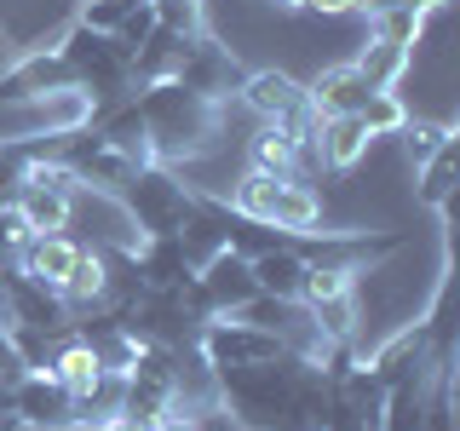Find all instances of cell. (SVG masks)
Wrapping results in <instances>:
<instances>
[{"mask_svg": "<svg viewBox=\"0 0 460 431\" xmlns=\"http://www.w3.org/2000/svg\"><path fill=\"white\" fill-rule=\"evenodd\" d=\"M392 138H402L409 162H426L438 144H449V138H455V121H420V115H409V121H402Z\"/></svg>", "mask_w": 460, "mask_h": 431, "instance_id": "obj_18", "label": "cell"}, {"mask_svg": "<svg viewBox=\"0 0 460 431\" xmlns=\"http://www.w3.org/2000/svg\"><path fill=\"white\" fill-rule=\"evenodd\" d=\"M47 431H104V426H93V420H81V414H75V420H58V426H47Z\"/></svg>", "mask_w": 460, "mask_h": 431, "instance_id": "obj_22", "label": "cell"}, {"mask_svg": "<svg viewBox=\"0 0 460 431\" xmlns=\"http://www.w3.org/2000/svg\"><path fill=\"white\" fill-rule=\"evenodd\" d=\"M69 236L81 248H98V253H138L144 248V236H138L133 213L121 207V196L93 190V184H75V196H69Z\"/></svg>", "mask_w": 460, "mask_h": 431, "instance_id": "obj_7", "label": "cell"}, {"mask_svg": "<svg viewBox=\"0 0 460 431\" xmlns=\"http://www.w3.org/2000/svg\"><path fill=\"white\" fill-rule=\"evenodd\" d=\"M133 104H138L144 138H150V155L162 167H184L196 155L225 150V110L230 104H213V98H201L179 81H150Z\"/></svg>", "mask_w": 460, "mask_h": 431, "instance_id": "obj_2", "label": "cell"}, {"mask_svg": "<svg viewBox=\"0 0 460 431\" xmlns=\"http://www.w3.org/2000/svg\"><path fill=\"white\" fill-rule=\"evenodd\" d=\"M104 431H144V426H133V420H110Z\"/></svg>", "mask_w": 460, "mask_h": 431, "instance_id": "obj_24", "label": "cell"}, {"mask_svg": "<svg viewBox=\"0 0 460 431\" xmlns=\"http://www.w3.org/2000/svg\"><path fill=\"white\" fill-rule=\"evenodd\" d=\"M357 121L368 127V138H392L402 121H409V104L397 92H368V104L357 110Z\"/></svg>", "mask_w": 460, "mask_h": 431, "instance_id": "obj_19", "label": "cell"}, {"mask_svg": "<svg viewBox=\"0 0 460 431\" xmlns=\"http://www.w3.org/2000/svg\"><path fill=\"white\" fill-rule=\"evenodd\" d=\"M6 414L23 420V426H35V431H47L58 420H75V397H69L47 368H23L18 380L6 385Z\"/></svg>", "mask_w": 460, "mask_h": 431, "instance_id": "obj_10", "label": "cell"}, {"mask_svg": "<svg viewBox=\"0 0 460 431\" xmlns=\"http://www.w3.org/2000/svg\"><path fill=\"white\" fill-rule=\"evenodd\" d=\"M414 172H420V184H414L420 207H431L438 219H449V201H455V138L438 144L426 162H414Z\"/></svg>", "mask_w": 460, "mask_h": 431, "instance_id": "obj_17", "label": "cell"}, {"mask_svg": "<svg viewBox=\"0 0 460 431\" xmlns=\"http://www.w3.org/2000/svg\"><path fill=\"white\" fill-rule=\"evenodd\" d=\"M248 167H253V172H270V179H305L311 155L299 150V144L288 138L277 121H253V138H248Z\"/></svg>", "mask_w": 460, "mask_h": 431, "instance_id": "obj_15", "label": "cell"}, {"mask_svg": "<svg viewBox=\"0 0 460 431\" xmlns=\"http://www.w3.org/2000/svg\"><path fill=\"white\" fill-rule=\"evenodd\" d=\"M368 92L374 86L357 75V64H328V69H316L305 81V98H311L316 115H357L368 104Z\"/></svg>", "mask_w": 460, "mask_h": 431, "instance_id": "obj_13", "label": "cell"}, {"mask_svg": "<svg viewBox=\"0 0 460 431\" xmlns=\"http://www.w3.org/2000/svg\"><path fill=\"white\" fill-rule=\"evenodd\" d=\"M47 374H52L58 385H64L69 397H81L86 385L104 374V363H98V351H93V345H86L81 334H64V339L52 345V356H47Z\"/></svg>", "mask_w": 460, "mask_h": 431, "instance_id": "obj_16", "label": "cell"}, {"mask_svg": "<svg viewBox=\"0 0 460 431\" xmlns=\"http://www.w3.org/2000/svg\"><path fill=\"white\" fill-rule=\"evenodd\" d=\"M144 431H196V420H184V414H162V420L144 426Z\"/></svg>", "mask_w": 460, "mask_h": 431, "instance_id": "obj_21", "label": "cell"}, {"mask_svg": "<svg viewBox=\"0 0 460 431\" xmlns=\"http://www.w3.org/2000/svg\"><path fill=\"white\" fill-rule=\"evenodd\" d=\"M242 75H248V69H242V57L230 52V47H219V40L201 29L172 81L190 86V92H201V98H213V104H230V98H236V86H242Z\"/></svg>", "mask_w": 460, "mask_h": 431, "instance_id": "obj_9", "label": "cell"}, {"mask_svg": "<svg viewBox=\"0 0 460 431\" xmlns=\"http://www.w3.org/2000/svg\"><path fill=\"white\" fill-rule=\"evenodd\" d=\"M121 207L133 213V224H138L144 242H167V236L184 230V219H190L196 190H190V179H184L179 167L150 162V167H138L133 179L121 184Z\"/></svg>", "mask_w": 460, "mask_h": 431, "instance_id": "obj_5", "label": "cell"}, {"mask_svg": "<svg viewBox=\"0 0 460 431\" xmlns=\"http://www.w3.org/2000/svg\"><path fill=\"white\" fill-rule=\"evenodd\" d=\"M75 259H81V242L69 236V230H40V236L23 242V253H18V265H12V270L58 294V287H64V277L75 270Z\"/></svg>", "mask_w": 460, "mask_h": 431, "instance_id": "obj_11", "label": "cell"}, {"mask_svg": "<svg viewBox=\"0 0 460 431\" xmlns=\"http://www.w3.org/2000/svg\"><path fill=\"white\" fill-rule=\"evenodd\" d=\"M196 351L213 374H236V368H259V363H277L288 345L265 328L242 322V316H208L196 334Z\"/></svg>", "mask_w": 460, "mask_h": 431, "instance_id": "obj_8", "label": "cell"}, {"mask_svg": "<svg viewBox=\"0 0 460 431\" xmlns=\"http://www.w3.org/2000/svg\"><path fill=\"white\" fill-rule=\"evenodd\" d=\"M368 127L357 115H323L316 121V144H311V162H323L328 172H351L368 155Z\"/></svg>", "mask_w": 460, "mask_h": 431, "instance_id": "obj_12", "label": "cell"}, {"mask_svg": "<svg viewBox=\"0 0 460 431\" xmlns=\"http://www.w3.org/2000/svg\"><path fill=\"white\" fill-rule=\"evenodd\" d=\"M225 207L236 213L242 224L277 230V236H305V230L323 224V196L305 179H270V172L242 167L225 190Z\"/></svg>", "mask_w": 460, "mask_h": 431, "instance_id": "obj_3", "label": "cell"}, {"mask_svg": "<svg viewBox=\"0 0 460 431\" xmlns=\"http://www.w3.org/2000/svg\"><path fill=\"white\" fill-rule=\"evenodd\" d=\"M93 121H98V104L81 86H58V92H35V98H0V144L64 138Z\"/></svg>", "mask_w": 460, "mask_h": 431, "instance_id": "obj_6", "label": "cell"}, {"mask_svg": "<svg viewBox=\"0 0 460 431\" xmlns=\"http://www.w3.org/2000/svg\"><path fill=\"white\" fill-rule=\"evenodd\" d=\"M351 64H357V75H363L374 92H397V81L409 75V64H414V40H397V35H380V29H368L363 52H357Z\"/></svg>", "mask_w": 460, "mask_h": 431, "instance_id": "obj_14", "label": "cell"}, {"mask_svg": "<svg viewBox=\"0 0 460 431\" xmlns=\"http://www.w3.org/2000/svg\"><path fill=\"white\" fill-rule=\"evenodd\" d=\"M0 431H35V426H23V420H12V414H0Z\"/></svg>", "mask_w": 460, "mask_h": 431, "instance_id": "obj_23", "label": "cell"}, {"mask_svg": "<svg viewBox=\"0 0 460 431\" xmlns=\"http://www.w3.org/2000/svg\"><path fill=\"white\" fill-rule=\"evenodd\" d=\"M219 402L248 431H323L328 374L282 351L277 363L219 374Z\"/></svg>", "mask_w": 460, "mask_h": 431, "instance_id": "obj_1", "label": "cell"}, {"mask_svg": "<svg viewBox=\"0 0 460 431\" xmlns=\"http://www.w3.org/2000/svg\"><path fill=\"white\" fill-rule=\"evenodd\" d=\"M351 12H363V18H385V12H420V18H431V12H443V0H357Z\"/></svg>", "mask_w": 460, "mask_h": 431, "instance_id": "obj_20", "label": "cell"}, {"mask_svg": "<svg viewBox=\"0 0 460 431\" xmlns=\"http://www.w3.org/2000/svg\"><path fill=\"white\" fill-rule=\"evenodd\" d=\"M58 57H64L69 81L98 104V115L127 104V92H133V57H127V47L115 35H98V29H86V23H69V35L58 40Z\"/></svg>", "mask_w": 460, "mask_h": 431, "instance_id": "obj_4", "label": "cell"}]
</instances>
